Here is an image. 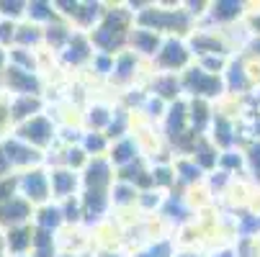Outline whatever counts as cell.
Wrapping results in <instances>:
<instances>
[{
	"label": "cell",
	"mask_w": 260,
	"mask_h": 257,
	"mask_svg": "<svg viewBox=\"0 0 260 257\" xmlns=\"http://www.w3.org/2000/svg\"><path fill=\"white\" fill-rule=\"evenodd\" d=\"M31 222H34L36 229H47V232H54V234L64 227L62 208H59V203H54V201H49V203H44V206H39V208H34Z\"/></svg>",
	"instance_id": "17"
},
{
	"label": "cell",
	"mask_w": 260,
	"mask_h": 257,
	"mask_svg": "<svg viewBox=\"0 0 260 257\" xmlns=\"http://www.w3.org/2000/svg\"><path fill=\"white\" fill-rule=\"evenodd\" d=\"M219 78L211 75V72H204L201 67H191L185 75L180 78V88L193 93L199 100H204V95H216L219 93Z\"/></svg>",
	"instance_id": "11"
},
{
	"label": "cell",
	"mask_w": 260,
	"mask_h": 257,
	"mask_svg": "<svg viewBox=\"0 0 260 257\" xmlns=\"http://www.w3.org/2000/svg\"><path fill=\"white\" fill-rule=\"evenodd\" d=\"M57 257H80V254H78V252H59Z\"/></svg>",
	"instance_id": "35"
},
{
	"label": "cell",
	"mask_w": 260,
	"mask_h": 257,
	"mask_svg": "<svg viewBox=\"0 0 260 257\" xmlns=\"http://www.w3.org/2000/svg\"><path fill=\"white\" fill-rule=\"evenodd\" d=\"M95 257H126L124 252H119V249H101Z\"/></svg>",
	"instance_id": "33"
},
{
	"label": "cell",
	"mask_w": 260,
	"mask_h": 257,
	"mask_svg": "<svg viewBox=\"0 0 260 257\" xmlns=\"http://www.w3.org/2000/svg\"><path fill=\"white\" fill-rule=\"evenodd\" d=\"M90 67H93V72H98V75H108V78H111V69H114V57H108V54H93Z\"/></svg>",
	"instance_id": "28"
},
{
	"label": "cell",
	"mask_w": 260,
	"mask_h": 257,
	"mask_svg": "<svg viewBox=\"0 0 260 257\" xmlns=\"http://www.w3.org/2000/svg\"><path fill=\"white\" fill-rule=\"evenodd\" d=\"M18 196L26 198L34 208H39L44 203L52 201V191H49V172L44 167H34L18 175Z\"/></svg>",
	"instance_id": "3"
},
{
	"label": "cell",
	"mask_w": 260,
	"mask_h": 257,
	"mask_svg": "<svg viewBox=\"0 0 260 257\" xmlns=\"http://www.w3.org/2000/svg\"><path fill=\"white\" fill-rule=\"evenodd\" d=\"M180 78H175V75H168V72H152V78H150V95H155V98H160V100H165V103H175V100H180L178 95H180Z\"/></svg>",
	"instance_id": "15"
},
{
	"label": "cell",
	"mask_w": 260,
	"mask_h": 257,
	"mask_svg": "<svg viewBox=\"0 0 260 257\" xmlns=\"http://www.w3.org/2000/svg\"><path fill=\"white\" fill-rule=\"evenodd\" d=\"M108 146H111V141L106 139V134H101V131H83L80 150L88 157H106L108 155Z\"/></svg>",
	"instance_id": "23"
},
{
	"label": "cell",
	"mask_w": 260,
	"mask_h": 257,
	"mask_svg": "<svg viewBox=\"0 0 260 257\" xmlns=\"http://www.w3.org/2000/svg\"><path fill=\"white\" fill-rule=\"evenodd\" d=\"M137 196H139V191L134 186H129V182H119V180H114V186H111V191H108L111 206H116V208L137 206Z\"/></svg>",
	"instance_id": "22"
},
{
	"label": "cell",
	"mask_w": 260,
	"mask_h": 257,
	"mask_svg": "<svg viewBox=\"0 0 260 257\" xmlns=\"http://www.w3.org/2000/svg\"><path fill=\"white\" fill-rule=\"evenodd\" d=\"M216 126H219V144H230L232 141V136H230V124L224 121V119H216Z\"/></svg>",
	"instance_id": "30"
},
{
	"label": "cell",
	"mask_w": 260,
	"mask_h": 257,
	"mask_svg": "<svg viewBox=\"0 0 260 257\" xmlns=\"http://www.w3.org/2000/svg\"><path fill=\"white\" fill-rule=\"evenodd\" d=\"M165 203V198H162V193L160 191H142L139 196H137V206L142 208V211H147V213H152L155 208H160Z\"/></svg>",
	"instance_id": "26"
},
{
	"label": "cell",
	"mask_w": 260,
	"mask_h": 257,
	"mask_svg": "<svg viewBox=\"0 0 260 257\" xmlns=\"http://www.w3.org/2000/svg\"><path fill=\"white\" fill-rule=\"evenodd\" d=\"M23 257H31V254H23Z\"/></svg>",
	"instance_id": "39"
},
{
	"label": "cell",
	"mask_w": 260,
	"mask_h": 257,
	"mask_svg": "<svg viewBox=\"0 0 260 257\" xmlns=\"http://www.w3.org/2000/svg\"><path fill=\"white\" fill-rule=\"evenodd\" d=\"M6 239V252L8 257H23L31 254V242H34V227L23 224V227H13L3 234Z\"/></svg>",
	"instance_id": "16"
},
{
	"label": "cell",
	"mask_w": 260,
	"mask_h": 257,
	"mask_svg": "<svg viewBox=\"0 0 260 257\" xmlns=\"http://www.w3.org/2000/svg\"><path fill=\"white\" fill-rule=\"evenodd\" d=\"M230 83H232V88H242L245 85V78H242V69L235 64L232 67V78H230Z\"/></svg>",
	"instance_id": "32"
},
{
	"label": "cell",
	"mask_w": 260,
	"mask_h": 257,
	"mask_svg": "<svg viewBox=\"0 0 260 257\" xmlns=\"http://www.w3.org/2000/svg\"><path fill=\"white\" fill-rule=\"evenodd\" d=\"M13 196H18V175L0 177V203L11 201Z\"/></svg>",
	"instance_id": "27"
},
{
	"label": "cell",
	"mask_w": 260,
	"mask_h": 257,
	"mask_svg": "<svg viewBox=\"0 0 260 257\" xmlns=\"http://www.w3.org/2000/svg\"><path fill=\"white\" fill-rule=\"evenodd\" d=\"M132 257H173V242L170 239H152L142 249H137Z\"/></svg>",
	"instance_id": "24"
},
{
	"label": "cell",
	"mask_w": 260,
	"mask_h": 257,
	"mask_svg": "<svg viewBox=\"0 0 260 257\" xmlns=\"http://www.w3.org/2000/svg\"><path fill=\"white\" fill-rule=\"evenodd\" d=\"M31 216H34V206L21 196H13L11 201L0 203V227H6V229L31 224Z\"/></svg>",
	"instance_id": "12"
},
{
	"label": "cell",
	"mask_w": 260,
	"mask_h": 257,
	"mask_svg": "<svg viewBox=\"0 0 260 257\" xmlns=\"http://www.w3.org/2000/svg\"><path fill=\"white\" fill-rule=\"evenodd\" d=\"M139 157H144V155H142V146H139L134 134H129V136H124L119 141H111L108 155H106V160L111 162L114 170H119V167H124V165H129V162H134Z\"/></svg>",
	"instance_id": "13"
},
{
	"label": "cell",
	"mask_w": 260,
	"mask_h": 257,
	"mask_svg": "<svg viewBox=\"0 0 260 257\" xmlns=\"http://www.w3.org/2000/svg\"><path fill=\"white\" fill-rule=\"evenodd\" d=\"M211 13H214V18H235L240 13V6L237 3H216Z\"/></svg>",
	"instance_id": "29"
},
{
	"label": "cell",
	"mask_w": 260,
	"mask_h": 257,
	"mask_svg": "<svg viewBox=\"0 0 260 257\" xmlns=\"http://www.w3.org/2000/svg\"><path fill=\"white\" fill-rule=\"evenodd\" d=\"M255 52H260V42H255Z\"/></svg>",
	"instance_id": "36"
},
{
	"label": "cell",
	"mask_w": 260,
	"mask_h": 257,
	"mask_svg": "<svg viewBox=\"0 0 260 257\" xmlns=\"http://www.w3.org/2000/svg\"><path fill=\"white\" fill-rule=\"evenodd\" d=\"M0 257H8V252H6V239H3V234H0Z\"/></svg>",
	"instance_id": "34"
},
{
	"label": "cell",
	"mask_w": 260,
	"mask_h": 257,
	"mask_svg": "<svg viewBox=\"0 0 260 257\" xmlns=\"http://www.w3.org/2000/svg\"><path fill=\"white\" fill-rule=\"evenodd\" d=\"M6 67H8V49L0 47V93H3V75H6Z\"/></svg>",
	"instance_id": "31"
},
{
	"label": "cell",
	"mask_w": 260,
	"mask_h": 257,
	"mask_svg": "<svg viewBox=\"0 0 260 257\" xmlns=\"http://www.w3.org/2000/svg\"><path fill=\"white\" fill-rule=\"evenodd\" d=\"M173 172H178L175 177L183 180V182H193V180L201 177V167H199L196 162H191V160H178V162L173 165Z\"/></svg>",
	"instance_id": "25"
},
{
	"label": "cell",
	"mask_w": 260,
	"mask_h": 257,
	"mask_svg": "<svg viewBox=\"0 0 260 257\" xmlns=\"http://www.w3.org/2000/svg\"><path fill=\"white\" fill-rule=\"evenodd\" d=\"M257 131H260V121H257Z\"/></svg>",
	"instance_id": "38"
},
{
	"label": "cell",
	"mask_w": 260,
	"mask_h": 257,
	"mask_svg": "<svg viewBox=\"0 0 260 257\" xmlns=\"http://www.w3.org/2000/svg\"><path fill=\"white\" fill-rule=\"evenodd\" d=\"M26 21L44 28V26L59 21V13H57L54 3H42V0H34V3H26Z\"/></svg>",
	"instance_id": "21"
},
{
	"label": "cell",
	"mask_w": 260,
	"mask_h": 257,
	"mask_svg": "<svg viewBox=\"0 0 260 257\" xmlns=\"http://www.w3.org/2000/svg\"><path fill=\"white\" fill-rule=\"evenodd\" d=\"M139 62H142V59H139L134 52H129V49H124L121 54H116V57H114V69H111V83H116V85H121V88L134 85Z\"/></svg>",
	"instance_id": "14"
},
{
	"label": "cell",
	"mask_w": 260,
	"mask_h": 257,
	"mask_svg": "<svg viewBox=\"0 0 260 257\" xmlns=\"http://www.w3.org/2000/svg\"><path fill=\"white\" fill-rule=\"evenodd\" d=\"M93 47H90V39H88V33H72V39L67 42V47L57 54L59 57V62L64 64V67H72V69H80V67H85V64H90V59H93Z\"/></svg>",
	"instance_id": "8"
},
{
	"label": "cell",
	"mask_w": 260,
	"mask_h": 257,
	"mask_svg": "<svg viewBox=\"0 0 260 257\" xmlns=\"http://www.w3.org/2000/svg\"><path fill=\"white\" fill-rule=\"evenodd\" d=\"M44 114V98L42 95H8V116L11 126H18L34 116ZM13 131V129H11Z\"/></svg>",
	"instance_id": "10"
},
{
	"label": "cell",
	"mask_w": 260,
	"mask_h": 257,
	"mask_svg": "<svg viewBox=\"0 0 260 257\" xmlns=\"http://www.w3.org/2000/svg\"><path fill=\"white\" fill-rule=\"evenodd\" d=\"M0 150H3V155H6V160H8V165H11V170L16 175L44 165V152L34 150V146H28L26 141L16 139L13 134H8L6 139H0Z\"/></svg>",
	"instance_id": "2"
},
{
	"label": "cell",
	"mask_w": 260,
	"mask_h": 257,
	"mask_svg": "<svg viewBox=\"0 0 260 257\" xmlns=\"http://www.w3.org/2000/svg\"><path fill=\"white\" fill-rule=\"evenodd\" d=\"M114 180H116V170L111 167L106 157H90L80 175V186L83 191H111Z\"/></svg>",
	"instance_id": "5"
},
{
	"label": "cell",
	"mask_w": 260,
	"mask_h": 257,
	"mask_svg": "<svg viewBox=\"0 0 260 257\" xmlns=\"http://www.w3.org/2000/svg\"><path fill=\"white\" fill-rule=\"evenodd\" d=\"M72 33H75V28H72L67 21H54V23H49V26H44V44L52 49V52H62L64 47H67V42L72 39Z\"/></svg>",
	"instance_id": "20"
},
{
	"label": "cell",
	"mask_w": 260,
	"mask_h": 257,
	"mask_svg": "<svg viewBox=\"0 0 260 257\" xmlns=\"http://www.w3.org/2000/svg\"><path fill=\"white\" fill-rule=\"evenodd\" d=\"M180 257H199V254H180Z\"/></svg>",
	"instance_id": "37"
},
{
	"label": "cell",
	"mask_w": 260,
	"mask_h": 257,
	"mask_svg": "<svg viewBox=\"0 0 260 257\" xmlns=\"http://www.w3.org/2000/svg\"><path fill=\"white\" fill-rule=\"evenodd\" d=\"M188 54L191 52L185 49V44L180 39L168 36V39H162V47L152 59V67H157L160 72H168V75H175V69H183L188 64Z\"/></svg>",
	"instance_id": "6"
},
{
	"label": "cell",
	"mask_w": 260,
	"mask_h": 257,
	"mask_svg": "<svg viewBox=\"0 0 260 257\" xmlns=\"http://www.w3.org/2000/svg\"><path fill=\"white\" fill-rule=\"evenodd\" d=\"M3 93L6 95H42L44 80L39 72H26V69L8 64L6 75H3Z\"/></svg>",
	"instance_id": "4"
},
{
	"label": "cell",
	"mask_w": 260,
	"mask_h": 257,
	"mask_svg": "<svg viewBox=\"0 0 260 257\" xmlns=\"http://www.w3.org/2000/svg\"><path fill=\"white\" fill-rule=\"evenodd\" d=\"M111 116H114V108L103 105V103H90L85 108V114L80 116L83 131H106V126L111 124Z\"/></svg>",
	"instance_id": "18"
},
{
	"label": "cell",
	"mask_w": 260,
	"mask_h": 257,
	"mask_svg": "<svg viewBox=\"0 0 260 257\" xmlns=\"http://www.w3.org/2000/svg\"><path fill=\"white\" fill-rule=\"evenodd\" d=\"M13 136L26 141L28 146H34V150L44 152V150H49V146L57 144V124H54L52 116L39 114V116H34V119L13 126Z\"/></svg>",
	"instance_id": "1"
},
{
	"label": "cell",
	"mask_w": 260,
	"mask_h": 257,
	"mask_svg": "<svg viewBox=\"0 0 260 257\" xmlns=\"http://www.w3.org/2000/svg\"><path fill=\"white\" fill-rule=\"evenodd\" d=\"M49 191H52V201L62 203L67 198L80 196L83 186H80V172H72L67 167H52L49 170Z\"/></svg>",
	"instance_id": "7"
},
{
	"label": "cell",
	"mask_w": 260,
	"mask_h": 257,
	"mask_svg": "<svg viewBox=\"0 0 260 257\" xmlns=\"http://www.w3.org/2000/svg\"><path fill=\"white\" fill-rule=\"evenodd\" d=\"M162 47V36L150 31V28H142V26H134L129 31V39H126V49L134 52L139 59H155V54L160 52Z\"/></svg>",
	"instance_id": "9"
},
{
	"label": "cell",
	"mask_w": 260,
	"mask_h": 257,
	"mask_svg": "<svg viewBox=\"0 0 260 257\" xmlns=\"http://www.w3.org/2000/svg\"><path fill=\"white\" fill-rule=\"evenodd\" d=\"M13 47L31 49V52H39V49L44 47V28H42V26H34V23H28V21L16 23Z\"/></svg>",
	"instance_id": "19"
}]
</instances>
